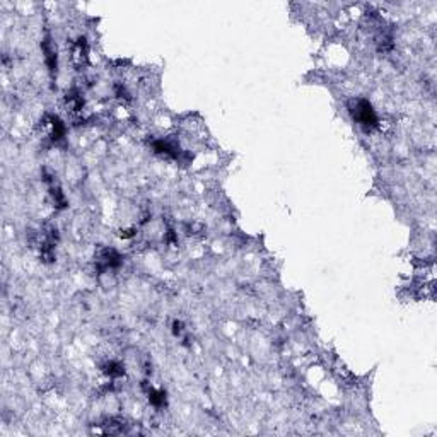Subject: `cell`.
Listing matches in <instances>:
<instances>
[{
	"instance_id": "cell-2",
	"label": "cell",
	"mask_w": 437,
	"mask_h": 437,
	"mask_svg": "<svg viewBox=\"0 0 437 437\" xmlns=\"http://www.w3.org/2000/svg\"><path fill=\"white\" fill-rule=\"evenodd\" d=\"M103 372H105L108 378L114 379V378H120V376L125 374V369L123 365H121L120 362H116V360H108L105 365H103Z\"/></svg>"
},
{
	"instance_id": "cell-3",
	"label": "cell",
	"mask_w": 437,
	"mask_h": 437,
	"mask_svg": "<svg viewBox=\"0 0 437 437\" xmlns=\"http://www.w3.org/2000/svg\"><path fill=\"white\" fill-rule=\"evenodd\" d=\"M149 400H150V403L156 405V407H163L164 401H166V395H164V391L150 389V391H149Z\"/></svg>"
},
{
	"instance_id": "cell-1",
	"label": "cell",
	"mask_w": 437,
	"mask_h": 437,
	"mask_svg": "<svg viewBox=\"0 0 437 437\" xmlns=\"http://www.w3.org/2000/svg\"><path fill=\"white\" fill-rule=\"evenodd\" d=\"M354 114H355L357 121H359V123L365 128H372V127H376V125H378V116H376V111H374L372 105L367 101V99H359V101L355 103Z\"/></svg>"
}]
</instances>
